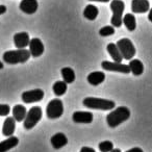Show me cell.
<instances>
[{"mask_svg": "<svg viewBox=\"0 0 152 152\" xmlns=\"http://www.w3.org/2000/svg\"><path fill=\"white\" fill-rule=\"evenodd\" d=\"M79 152H96V151H95V149H93L92 147H88V146H85V147L81 148Z\"/></svg>", "mask_w": 152, "mask_h": 152, "instance_id": "f1b7e54d", "label": "cell"}, {"mask_svg": "<svg viewBox=\"0 0 152 152\" xmlns=\"http://www.w3.org/2000/svg\"><path fill=\"white\" fill-rule=\"evenodd\" d=\"M98 14H99L98 7L93 4H89L86 7L85 11H83V17L87 18L90 21H94L97 18Z\"/></svg>", "mask_w": 152, "mask_h": 152, "instance_id": "7402d4cb", "label": "cell"}, {"mask_svg": "<svg viewBox=\"0 0 152 152\" xmlns=\"http://www.w3.org/2000/svg\"><path fill=\"white\" fill-rule=\"evenodd\" d=\"M11 107L7 104H0V116H7L11 113Z\"/></svg>", "mask_w": 152, "mask_h": 152, "instance_id": "83f0119b", "label": "cell"}, {"mask_svg": "<svg viewBox=\"0 0 152 152\" xmlns=\"http://www.w3.org/2000/svg\"><path fill=\"white\" fill-rule=\"evenodd\" d=\"M61 76H63V79L65 83H72L75 80V72L72 68L70 67H65L61 69Z\"/></svg>", "mask_w": 152, "mask_h": 152, "instance_id": "603a6c76", "label": "cell"}, {"mask_svg": "<svg viewBox=\"0 0 152 152\" xmlns=\"http://www.w3.org/2000/svg\"><path fill=\"white\" fill-rule=\"evenodd\" d=\"M30 51L24 49H17V50H9L3 53V61L9 65H16V64H24L29 59Z\"/></svg>", "mask_w": 152, "mask_h": 152, "instance_id": "7a4b0ae2", "label": "cell"}, {"mask_svg": "<svg viewBox=\"0 0 152 152\" xmlns=\"http://www.w3.org/2000/svg\"><path fill=\"white\" fill-rule=\"evenodd\" d=\"M30 38L27 32H18L14 36V43L17 49H24L29 45Z\"/></svg>", "mask_w": 152, "mask_h": 152, "instance_id": "5bb4252c", "label": "cell"}, {"mask_svg": "<svg viewBox=\"0 0 152 152\" xmlns=\"http://www.w3.org/2000/svg\"><path fill=\"white\" fill-rule=\"evenodd\" d=\"M150 4L148 0H132L131 11L134 14H144L149 12Z\"/></svg>", "mask_w": 152, "mask_h": 152, "instance_id": "7c38bea8", "label": "cell"}, {"mask_svg": "<svg viewBox=\"0 0 152 152\" xmlns=\"http://www.w3.org/2000/svg\"><path fill=\"white\" fill-rule=\"evenodd\" d=\"M67 83H65L64 80H58V81H55L53 83V87H52V90H53V93L55 94L56 96H63L64 94L67 92Z\"/></svg>", "mask_w": 152, "mask_h": 152, "instance_id": "d4e9b609", "label": "cell"}, {"mask_svg": "<svg viewBox=\"0 0 152 152\" xmlns=\"http://www.w3.org/2000/svg\"><path fill=\"white\" fill-rule=\"evenodd\" d=\"M125 4L122 0H112L110 1V10L113 12L110 23L114 27H121L123 24V13H124Z\"/></svg>", "mask_w": 152, "mask_h": 152, "instance_id": "277c9868", "label": "cell"}, {"mask_svg": "<svg viewBox=\"0 0 152 152\" xmlns=\"http://www.w3.org/2000/svg\"><path fill=\"white\" fill-rule=\"evenodd\" d=\"M12 113H13V117L15 118L16 122H23L26 117V114H27V110H26V107L24 105L16 104L12 110Z\"/></svg>", "mask_w": 152, "mask_h": 152, "instance_id": "d6986e66", "label": "cell"}, {"mask_svg": "<svg viewBox=\"0 0 152 152\" xmlns=\"http://www.w3.org/2000/svg\"><path fill=\"white\" fill-rule=\"evenodd\" d=\"M16 130V120L14 117H7L2 125V134L4 137H11Z\"/></svg>", "mask_w": 152, "mask_h": 152, "instance_id": "2e32d148", "label": "cell"}, {"mask_svg": "<svg viewBox=\"0 0 152 152\" xmlns=\"http://www.w3.org/2000/svg\"><path fill=\"white\" fill-rule=\"evenodd\" d=\"M123 23L129 31H133L137 28V20L133 14H126L123 17Z\"/></svg>", "mask_w": 152, "mask_h": 152, "instance_id": "cb8c5ba5", "label": "cell"}, {"mask_svg": "<svg viewBox=\"0 0 152 152\" xmlns=\"http://www.w3.org/2000/svg\"><path fill=\"white\" fill-rule=\"evenodd\" d=\"M38 0H22L20 2L19 9L27 15H32L38 11Z\"/></svg>", "mask_w": 152, "mask_h": 152, "instance_id": "8fae6325", "label": "cell"}, {"mask_svg": "<svg viewBox=\"0 0 152 152\" xmlns=\"http://www.w3.org/2000/svg\"><path fill=\"white\" fill-rule=\"evenodd\" d=\"M125 152H144V151H143V149L140 148V147H133V148H131V149L127 150V151H125Z\"/></svg>", "mask_w": 152, "mask_h": 152, "instance_id": "f546056e", "label": "cell"}, {"mask_svg": "<svg viewBox=\"0 0 152 152\" xmlns=\"http://www.w3.org/2000/svg\"><path fill=\"white\" fill-rule=\"evenodd\" d=\"M50 143L54 149H61V148L65 147V146L68 144V139H67V137H66L65 133L57 132L51 137Z\"/></svg>", "mask_w": 152, "mask_h": 152, "instance_id": "9a60e30c", "label": "cell"}, {"mask_svg": "<svg viewBox=\"0 0 152 152\" xmlns=\"http://www.w3.org/2000/svg\"><path fill=\"white\" fill-rule=\"evenodd\" d=\"M93 114L91 112H78L73 113L72 115V120L75 123H86V124H89V123L93 122Z\"/></svg>", "mask_w": 152, "mask_h": 152, "instance_id": "4fadbf2b", "label": "cell"}, {"mask_svg": "<svg viewBox=\"0 0 152 152\" xmlns=\"http://www.w3.org/2000/svg\"><path fill=\"white\" fill-rule=\"evenodd\" d=\"M110 152H122V151H121V149H119V148H114Z\"/></svg>", "mask_w": 152, "mask_h": 152, "instance_id": "836d02e7", "label": "cell"}, {"mask_svg": "<svg viewBox=\"0 0 152 152\" xmlns=\"http://www.w3.org/2000/svg\"><path fill=\"white\" fill-rule=\"evenodd\" d=\"M3 67H4V66H3V63L2 61H0V70L3 69Z\"/></svg>", "mask_w": 152, "mask_h": 152, "instance_id": "e575fe53", "label": "cell"}, {"mask_svg": "<svg viewBox=\"0 0 152 152\" xmlns=\"http://www.w3.org/2000/svg\"><path fill=\"white\" fill-rule=\"evenodd\" d=\"M106 50H107L108 54L112 56V58L114 59V61H117V63H121L123 61V56L121 54L120 50H119L118 46L115 43H110L106 47Z\"/></svg>", "mask_w": 152, "mask_h": 152, "instance_id": "ffe728a7", "label": "cell"}, {"mask_svg": "<svg viewBox=\"0 0 152 152\" xmlns=\"http://www.w3.org/2000/svg\"><path fill=\"white\" fill-rule=\"evenodd\" d=\"M42 108L40 106H32L26 114V117L23 121V127L26 130L32 129L42 119Z\"/></svg>", "mask_w": 152, "mask_h": 152, "instance_id": "5b68a950", "label": "cell"}, {"mask_svg": "<svg viewBox=\"0 0 152 152\" xmlns=\"http://www.w3.org/2000/svg\"><path fill=\"white\" fill-rule=\"evenodd\" d=\"M28 46H29L30 54H31L34 57L41 56V55H42L43 53H44V51H45L44 44H43V42L39 38L31 39Z\"/></svg>", "mask_w": 152, "mask_h": 152, "instance_id": "30bf717a", "label": "cell"}, {"mask_svg": "<svg viewBox=\"0 0 152 152\" xmlns=\"http://www.w3.org/2000/svg\"><path fill=\"white\" fill-rule=\"evenodd\" d=\"M44 91L42 89H34L30 90V91H25L22 93V101L26 104L34 103V102H39L44 98Z\"/></svg>", "mask_w": 152, "mask_h": 152, "instance_id": "9c48e42d", "label": "cell"}, {"mask_svg": "<svg viewBox=\"0 0 152 152\" xmlns=\"http://www.w3.org/2000/svg\"><path fill=\"white\" fill-rule=\"evenodd\" d=\"M90 1H97V2H110L112 0H90Z\"/></svg>", "mask_w": 152, "mask_h": 152, "instance_id": "d6a6232c", "label": "cell"}, {"mask_svg": "<svg viewBox=\"0 0 152 152\" xmlns=\"http://www.w3.org/2000/svg\"><path fill=\"white\" fill-rule=\"evenodd\" d=\"M19 144V139L15 135L7 137V140L0 142V152H7L9 150L15 148Z\"/></svg>", "mask_w": 152, "mask_h": 152, "instance_id": "e0dca14e", "label": "cell"}, {"mask_svg": "<svg viewBox=\"0 0 152 152\" xmlns=\"http://www.w3.org/2000/svg\"><path fill=\"white\" fill-rule=\"evenodd\" d=\"M115 34V27L114 26H104L102 27L101 29L99 30V34L101 37H110V36H113Z\"/></svg>", "mask_w": 152, "mask_h": 152, "instance_id": "4316f807", "label": "cell"}, {"mask_svg": "<svg viewBox=\"0 0 152 152\" xmlns=\"http://www.w3.org/2000/svg\"><path fill=\"white\" fill-rule=\"evenodd\" d=\"M7 13V7L5 5H0V15Z\"/></svg>", "mask_w": 152, "mask_h": 152, "instance_id": "4dcf8cb0", "label": "cell"}, {"mask_svg": "<svg viewBox=\"0 0 152 152\" xmlns=\"http://www.w3.org/2000/svg\"><path fill=\"white\" fill-rule=\"evenodd\" d=\"M130 118V110L126 106H119L106 116V122L110 128H115Z\"/></svg>", "mask_w": 152, "mask_h": 152, "instance_id": "6da1fadb", "label": "cell"}, {"mask_svg": "<svg viewBox=\"0 0 152 152\" xmlns=\"http://www.w3.org/2000/svg\"><path fill=\"white\" fill-rule=\"evenodd\" d=\"M98 148L101 152H110L113 149H114V144L110 141H103L100 142L99 145H98Z\"/></svg>", "mask_w": 152, "mask_h": 152, "instance_id": "484cf974", "label": "cell"}, {"mask_svg": "<svg viewBox=\"0 0 152 152\" xmlns=\"http://www.w3.org/2000/svg\"><path fill=\"white\" fill-rule=\"evenodd\" d=\"M148 20L150 22H152V9L149 10V14H148Z\"/></svg>", "mask_w": 152, "mask_h": 152, "instance_id": "1f68e13d", "label": "cell"}, {"mask_svg": "<svg viewBox=\"0 0 152 152\" xmlns=\"http://www.w3.org/2000/svg\"><path fill=\"white\" fill-rule=\"evenodd\" d=\"M88 83L92 86H99L100 83H102L105 80V74L101 71H95L92 72L88 75L87 77Z\"/></svg>", "mask_w": 152, "mask_h": 152, "instance_id": "ac0fdd59", "label": "cell"}, {"mask_svg": "<svg viewBox=\"0 0 152 152\" xmlns=\"http://www.w3.org/2000/svg\"><path fill=\"white\" fill-rule=\"evenodd\" d=\"M117 46L122 54L123 59H131L137 53L133 43L127 38H123L119 40L117 42Z\"/></svg>", "mask_w": 152, "mask_h": 152, "instance_id": "52a82bcc", "label": "cell"}, {"mask_svg": "<svg viewBox=\"0 0 152 152\" xmlns=\"http://www.w3.org/2000/svg\"><path fill=\"white\" fill-rule=\"evenodd\" d=\"M101 67L105 71L119 72V73H123V74L130 73V68H129L128 65H124L122 63H117V61H104L101 63Z\"/></svg>", "mask_w": 152, "mask_h": 152, "instance_id": "ba28073f", "label": "cell"}, {"mask_svg": "<svg viewBox=\"0 0 152 152\" xmlns=\"http://www.w3.org/2000/svg\"><path fill=\"white\" fill-rule=\"evenodd\" d=\"M64 114V103L61 99H52L49 101L46 107V115L47 118L50 120H54V119H58L63 116Z\"/></svg>", "mask_w": 152, "mask_h": 152, "instance_id": "8992f818", "label": "cell"}, {"mask_svg": "<svg viewBox=\"0 0 152 152\" xmlns=\"http://www.w3.org/2000/svg\"><path fill=\"white\" fill-rule=\"evenodd\" d=\"M129 68H130V72L134 76H140L143 74L144 72V65L140 59H130L128 64Z\"/></svg>", "mask_w": 152, "mask_h": 152, "instance_id": "44dd1931", "label": "cell"}, {"mask_svg": "<svg viewBox=\"0 0 152 152\" xmlns=\"http://www.w3.org/2000/svg\"><path fill=\"white\" fill-rule=\"evenodd\" d=\"M83 104L90 110H114L116 103L113 100L103 99L97 97H87L83 99Z\"/></svg>", "mask_w": 152, "mask_h": 152, "instance_id": "3957f363", "label": "cell"}]
</instances>
